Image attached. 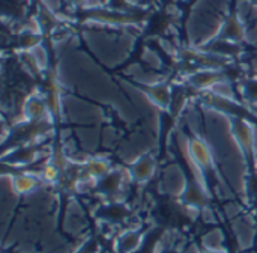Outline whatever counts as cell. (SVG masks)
I'll use <instances>...</instances> for the list:
<instances>
[{
	"label": "cell",
	"mask_w": 257,
	"mask_h": 253,
	"mask_svg": "<svg viewBox=\"0 0 257 253\" xmlns=\"http://www.w3.org/2000/svg\"><path fill=\"white\" fill-rule=\"evenodd\" d=\"M233 228H235V235H236L239 247L242 250L250 249L254 243V232H256L253 222L247 220L245 217H239L233 223Z\"/></svg>",
	"instance_id": "1"
},
{
	"label": "cell",
	"mask_w": 257,
	"mask_h": 253,
	"mask_svg": "<svg viewBox=\"0 0 257 253\" xmlns=\"http://www.w3.org/2000/svg\"><path fill=\"white\" fill-rule=\"evenodd\" d=\"M142 240H143L142 232L133 231V229L125 231L117 237V240L114 243V249L117 253H133L140 247Z\"/></svg>",
	"instance_id": "2"
},
{
	"label": "cell",
	"mask_w": 257,
	"mask_h": 253,
	"mask_svg": "<svg viewBox=\"0 0 257 253\" xmlns=\"http://www.w3.org/2000/svg\"><path fill=\"white\" fill-rule=\"evenodd\" d=\"M39 184V180L30 175H18L12 180L11 183V189L14 193L17 195H29L33 193L36 190Z\"/></svg>",
	"instance_id": "3"
},
{
	"label": "cell",
	"mask_w": 257,
	"mask_h": 253,
	"mask_svg": "<svg viewBox=\"0 0 257 253\" xmlns=\"http://www.w3.org/2000/svg\"><path fill=\"white\" fill-rule=\"evenodd\" d=\"M202 246L205 250H226L224 249V234L221 229L215 228L202 237Z\"/></svg>",
	"instance_id": "4"
},
{
	"label": "cell",
	"mask_w": 257,
	"mask_h": 253,
	"mask_svg": "<svg viewBox=\"0 0 257 253\" xmlns=\"http://www.w3.org/2000/svg\"><path fill=\"white\" fill-rule=\"evenodd\" d=\"M149 161L148 160H143L140 164H137V167L134 169V177L137 180H148L152 177L154 174V169H149Z\"/></svg>",
	"instance_id": "5"
},
{
	"label": "cell",
	"mask_w": 257,
	"mask_h": 253,
	"mask_svg": "<svg viewBox=\"0 0 257 253\" xmlns=\"http://www.w3.org/2000/svg\"><path fill=\"white\" fill-rule=\"evenodd\" d=\"M42 178L47 183H54L59 178V171L54 166H45L44 171H42Z\"/></svg>",
	"instance_id": "6"
},
{
	"label": "cell",
	"mask_w": 257,
	"mask_h": 253,
	"mask_svg": "<svg viewBox=\"0 0 257 253\" xmlns=\"http://www.w3.org/2000/svg\"><path fill=\"white\" fill-rule=\"evenodd\" d=\"M182 253H202V250L196 244H191V246H188Z\"/></svg>",
	"instance_id": "7"
},
{
	"label": "cell",
	"mask_w": 257,
	"mask_h": 253,
	"mask_svg": "<svg viewBox=\"0 0 257 253\" xmlns=\"http://www.w3.org/2000/svg\"><path fill=\"white\" fill-rule=\"evenodd\" d=\"M202 253H227V250H205V249H202Z\"/></svg>",
	"instance_id": "8"
}]
</instances>
